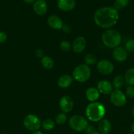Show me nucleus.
I'll return each instance as SVG.
<instances>
[{
    "label": "nucleus",
    "instance_id": "12",
    "mask_svg": "<svg viewBox=\"0 0 134 134\" xmlns=\"http://www.w3.org/2000/svg\"><path fill=\"white\" fill-rule=\"evenodd\" d=\"M87 41L83 37H78L74 41L72 44V49L76 53H81L84 51L86 47Z\"/></svg>",
    "mask_w": 134,
    "mask_h": 134
},
{
    "label": "nucleus",
    "instance_id": "1",
    "mask_svg": "<svg viewBox=\"0 0 134 134\" xmlns=\"http://www.w3.org/2000/svg\"><path fill=\"white\" fill-rule=\"evenodd\" d=\"M119 18L118 12L115 8L105 7L97 10L94 14L96 24L102 28H109L116 24Z\"/></svg>",
    "mask_w": 134,
    "mask_h": 134
},
{
    "label": "nucleus",
    "instance_id": "22",
    "mask_svg": "<svg viewBox=\"0 0 134 134\" xmlns=\"http://www.w3.org/2000/svg\"><path fill=\"white\" fill-rule=\"evenodd\" d=\"M55 122L53 120L49 119H45L43 121V122L42 123V128L44 130L47 131L51 130L55 128Z\"/></svg>",
    "mask_w": 134,
    "mask_h": 134
},
{
    "label": "nucleus",
    "instance_id": "4",
    "mask_svg": "<svg viewBox=\"0 0 134 134\" xmlns=\"http://www.w3.org/2000/svg\"><path fill=\"white\" fill-rule=\"evenodd\" d=\"M73 78L80 82H84L87 81L91 76V69L88 65L81 64L76 67L72 73Z\"/></svg>",
    "mask_w": 134,
    "mask_h": 134
},
{
    "label": "nucleus",
    "instance_id": "25",
    "mask_svg": "<svg viewBox=\"0 0 134 134\" xmlns=\"http://www.w3.org/2000/svg\"><path fill=\"white\" fill-rule=\"evenodd\" d=\"M67 120V116L66 115L65 113H59L56 115V118H55V121L59 125H62V124H64V123L66 122Z\"/></svg>",
    "mask_w": 134,
    "mask_h": 134
},
{
    "label": "nucleus",
    "instance_id": "29",
    "mask_svg": "<svg viewBox=\"0 0 134 134\" xmlns=\"http://www.w3.org/2000/svg\"><path fill=\"white\" fill-rule=\"evenodd\" d=\"M7 39V35L4 31H0V43H3L6 41Z\"/></svg>",
    "mask_w": 134,
    "mask_h": 134
},
{
    "label": "nucleus",
    "instance_id": "7",
    "mask_svg": "<svg viewBox=\"0 0 134 134\" xmlns=\"http://www.w3.org/2000/svg\"><path fill=\"white\" fill-rule=\"evenodd\" d=\"M110 100L112 104L117 107H122L125 105L127 102L125 94L120 90H115L111 93Z\"/></svg>",
    "mask_w": 134,
    "mask_h": 134
},
{
    "label": "nucleus",
    "instance_id": "24",
    "mask_svg": "<svg viewBox=\"0 0 134 134\" xmlns=\"http://www.w3.org/2000/svg\"><path fill=\"white\" fill-rule=\"evenodd\" d=\"M85 62L88 65H93L97 62V58L93 54H87L85 56Z\"/></svg>",
    "mask_w": 134,
    "mask_h": 134
},
{
    "label": "nucleus",
    "instance_id": "3",
    "mask_svg": "<svg viewBox=\"0 0 134 134\" xmlns=\"http://www.w3.org/2000/svg\"><path fill=\"white\" fill-rule=\"evenodd\" d=\"M122 40L121 34L115 30H108L102 35V41L108 48H113L118 47Z\"/></svg>",
    "mask_w": 134,
    "mask_h": 134
},
{
    "label": "nucleus",
    "instance_id": "26",
    "mask_svg": "<svg viewBox=\"0 0 134 134\" xmlns=\"http://www.w3.org/2000/svg\"><path fill=\"white\" fill-rule=\"evenodd\" d=\"M60 48L63 52H68L71 50V45L69 42L66 41H63L60 44Z\"/></svg>",
    "mask_w": 134,
    "mask_h": 134
},
{
    "label": "nucleus",
    "instance_id": "34",
    "mask_svg": "<svg viewBox=\"0 0 134 134\" xmlns=\"http://www.w3.org/2000/svg\"><path fill=\"white\" fill-rule=\"evenodd\" d=\"M131 131H132L133 133H134V122L133 123L132 125H131Z\"/></svg>",
    "mask_w": 134,
    "mask_h": 134
},
{
    "label": "nucleus",
    "instance_id": "8",
    "mask_svg": "<svg viewBox=\"0 0 134 134\" xmlns=\"http://www.w3.org/2000/svg\"><path fill=\"white\" fill-rule=\"evenodd\" d=\"M97 69L101 74L107 75L112 73L114 71V65L112 63L107 60H101L97 65Z\"/></svg>",
    "mask_w": 134,
    "mask_h": 134
},
{
    "label": "nucleus",
    "instance_id": "37",
    "mask_svg": "<svg viewBox=\"0 0 134 134\" xmlns=\"http://www.w3.org/2000/svg\"><path fill=\"white\" fill-rule=\"evenodd\" d=\"M131 134H134V133H131Z\"/></svg>",
    "mask_w": 134,
    "mask_h": 134
},
{
    "label": "nucleus",
    "instance_id": "13",
    "mask_svg": "<svg viewBox=\"0 0 134 134\" xmlns=\"http://www.w3.org/2000/svg\"><path fill=\"white\" fill-rule=\"evenodd\" d=\"M33 9L38 15L43 16L47 13V5L44 0H38L34 3Z\"/></svg>",
    "mask_w": 134,
    "mask_h": 134
},
{
    "label": "nucleus",
    "instance_id": "20",
    "mask_svg": "<svg viewBox=\"0 0 134 134\" xmlns=\"http://www.w3.org/2000/svg\"><path fill=\"white\" fill-rule=\"evenodd\" d=\"M41 64L42 66L46 69H51L53 68L55 63H54L53 60L49 56H43L41 59Z\"/></svg>",
    "mask_w": 134,
    "mask_h": 134
},
{
    "label": "nucleus",
    "instance_id": "18",
    "mask_svg": "<svg viewBox=\"0 0 134 134\" xmlns=\"http://www.w3.org/2000/svg\"><path fill=\"white\" fill-rule=\"evenodd\" d=\"M86 97L89 102H94L99 98V92L97 88H89L86 91Z\"/></svg>",
    "mask_w": 134,
    "mask_h": 134
},
{
    "label": "nucleus",
    "instance_id": "2",
    "mask_svg": "<svg viewBox=\"0 0 134 134\" xmlns=\"http://www.w3.org/2000/svg\"><path fill=\"white\" fill-rule=\"evenodd\" d=\"M105 108L102 103L99 102H93L87 107L85 115L89 120L92 122L100 121L104 117Z\"/></svg>",
    "mask_w": 134,
    "mask_h": 134
},
{
    "label": "nucleus",
    "instance_id": "17",
    "mask_svg": "<svg viewBox=\"0 0 134 134\" xmlns=\"http://www.w3.org/2000/svg\"><path fill=\"white\" fill-rule=\"evenodd\" d=\"M72 77L68 75H64L61 76L58 80V85L60 88H66L69 87L72 83Z\"/></svg>",
    "mask_w": 134,
    "mask_h": 134
},
{
    "label": "nucleus",
    "instance_id": "5",
    "mask_svg": "<svg viewBox=\"0 0 134 134\" xmlns=\"http://www.w3.org/2000/svg\"><path fill=\"white\" fill-rule=\"evenodd\" d=\"M69 126L73 130L81 132L86 129L88 126V122L86 119L80 115H74L70 119Z\"/></svg>",
    "mask_w": 134,
    "mask_h": 134
},
{
    "label": "nucleus",
    "instance_id": "35",
    "mask_svg": "<svg viewBox=\"0 0 134 134\" xmlns=\"http://www.w3.org/2000/svg\"><path fill=\"white\" fill-rule=\"evenodd\" d=\"M89 134H101V133H100L99 132H95V131H94V132H91V133H90Z\"/></svg>",
    "mask_w": 134,
    "mask_h": 134
},
{
    "label": "nucleus",
    "instance_id": "33",
    "mask_svg": "<svg viewBox=\"0 0 134 134\" xmlns=\"http://www.w3.org/2000/svg\"><path fill=\"white\" fill-rule=\"evenodd\" d=\"M32 134H43L42 132H40V131H35V132H33Z\"/></svg>",
    "mask_w": 134,
    "mask_h": 134
},
{
    "label": "nucleus",
    "instance_id": "30",
    "mask_svg": "<svg viewBox=\"0 0 134 134\" xmlns=\"http://www.w3.org/2000/svg\"><path fill=\"white\" fill-rule=\"evenodd\" d=\"M62 30L66 34H69V33L71 32L72 31V27L70 25L68 24H64L63 25V27H62Z\"/></svg>",
    "mask_w": 134,
    "mask_h": 134
},
{
    "label": "nucleus",
    "instance_id": "21",
    "mask_svg": "<svg viewBox=\"0 0 134 134\" xmlns=\"http://www.w3.org/2000/svg\"><path fill=\"white\" fill-rule=\"evenodd\" d=\"M125 83L124 77L122 75H117L113 80L112 86L116 90H120Z\"/></svg>",
    "mask_w": 134,
    "mask_h": 134
},
{
    "label": "nucleus",
    "instance_id": "36",
    "mask_svg": "<svg viewBox=\"0 0 134 134\" xmlns=\"http://www.w3.org/2000/svg\"><path fill=\"white\" fill-rule=\"evenodd\" d=\"M132 115L133 116V117H134V107H133V109H132Z\"/></svg>",
    "mask_w": 134,
    "mask_h": 134
},
{
    "label": "nucleus",
    "instance_id": "15",
    "mask_svg": "<svg viewBox=\"0 0 134 134\" xmlns=\"http://www.w3.org/2000/svg\"><path fill=\"white\" fill-rule=\"evenodd\" d=\"M57 6L63 11H70L76 6L75 0H58Z\"/></svg>",
    "mask_w": 134,
    "mask_h": 134
},
{
    "label": "nucleus",
    "instance_id": "9",
    "mask_svg": "<svg viewBox=\"0 0 134 134\" xmlns=\"http://www.w3.org/2000/svg\"><path fill=\"white\" fill-rule=\"evenodd\" d=\"M60 109L64 113L70 112L74 107V102L72 98L68 96H63L59 102Z\"/></svg>",
    "mask_w": 134,
    "mask_h": 134
},
{
    "label": "nucleus",
    "instance_id": "31",
    "mask_svg": "<svg viewBox=\"0 0 134 134\" xmlns=\"http://www.w3.org/2000/svg\"><path fill=\"white\" fill-rule=\"evenodd\" d=\"M35 55L37 56V57L39 58H42L43 57V52L42 50L41 49H38L37 50V51H35Z\"/></svg>",
    "mask_w": 134,
    "mask_h": 134
},
{
    "label": "nucleus",
    "instance_id": "28",
    "mask_svg": "<svg viewBox=\"0 0 134 134\" xmlns=\"http://www.w3.org/2000/svg\"><path fill=\"white\" fill-rule=\"evenodd\" d=\"M125 48L127 52H134V39H130L126 43Z\"/></svg>",
    "mask_w": 134,
    "mask_h": 134
},
{
    "label": "nucleus",
    "instance_id": "14",
    "mask_svg": "<svg viewBox=\"0 0 134 134\" xmlns=\"http://www.w3.org/2000/svg\"><path fill=\"white\" fill-rule=\"evenodd\" d=\"M49 26L53 29L60 30L63 26V22L61 18L56 15H51L47 19Z\"/></svg>",
    "mask_w": 134,
    "mask_h": 134
},
{
    "label": "nucleus",
    "instance_id": "32",
    "mask_svg": "<svg viewBox=\"0 0 134 134\" xmlns=\"http://www.w3.org/2000/svg\"><path fill=\"white\" fill-rule=\"evenodd\" d=\"M23 1L26 3H32L35 2V0H23Z\"/></svg>",
    "mask_w": 134,
    "mask_h": 134
},
{
    "label": "nucleus",
    "instance_id": "11",
    "mask_svg": "<svg viewBox=\"0 0 134 134\" xmlns=\"http://www.w3.org/2000/svg\"><path fill=\"white\" fill-rule=\"evenodd\" d=\"M97 89L99 90V93H102L103 94H111L113 90V86L109 81L103 80L97 83Z\"/></svg>",
    "mask_w": 134,
    "mask_h": 134
},
{
    "label": "nucleus",
    "instance_id": "6",
    "mask_svg": "<svg viewBox=\"0 0 134 134\" xmlns=\"http://www.w3.org/2000/svg\"><path fill=\"white\" fill-rule=\"evenodd\" d=\"M25 128L30 131L38 130L41 127V121L39 118L34 115H28L24 119Z\"/></svg>",
    "mask_w": 134,
    "mask_h": 134
},
{
    "label": "nucleus",
    "instance_id": "10",
    "mask_svg": "<svg viewBox=\"0 0 134 134\" xmlns=\"http://www.w3.org/2000/svg\"><path fill=\"white\" fill-rule=\"evenodd\" d=\"M112 56L114 60L118 62H123L127 58L128 53L124 47H117L114 48L112 52Z\"/></svg>",
    "mask_w": 134,
    "mask_h": 134
},
{
    "label": "nucleus",
    "instance_id": "27",
    "mask_svg": "<svg viewBox=\"0 0 134 134\" xmlns=\"http://www.w3.org/2000/svg\"><path fill=\"white\" fill-rule=\"evenodd\" d=\"M126 96L130 99L134 98V87L133 86H130L126 90Z\"/></svg>",
    "mask_w": 134,
    "mask_h": 134
},
{
    "label": "nucleus",
    "instance_id": "23",
    "mask_svg": "<svg viewBox=\"0 0 134 134\" xmlns=\"http://www.w3.org/2000/svg\"><path fill=\"white\" fill-rule=\"evenodd\" d=\"M130 0H115L114 3L116 9H122L128 5Z\"/></svg>",
    "mask_w": 134,
    "mask_h": 134
},
{
    "label": "nucleus",
    "instance_id": "19",
    "mask_svg": "<svg viewBox=\"0 0 134 134\" xmlns=\"http://www.w3.org/2000/svg\"><path fill=\"white\" fill-rule=\"evenodd\" d=\"M125 82L130 86L134 85V68H130L126 72L124 75Z\"/></svg>",
    "mask_w": 134,
    "mask_h": 134
},
{
    "label": "nucleus",
    "instance_id": "16",
    "mask_svg": "<svg viewBox=\"0 0 134 134\" xmlns=\"http://www.w3.org/2000/svg\"><path fill=\"white\" fill-rule=\"evenodd\" d=\"M111 123L107 119H102L99 123L98 129L100 133L108 134L111 131Z\"/></svg>",
    "mask_w": 134,
    "mask_h": 134
}]
</instances>
